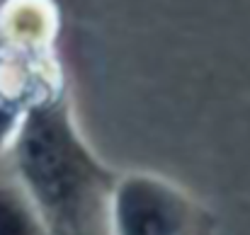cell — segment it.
<instances>
[{"mask_svg":"<svg viewBox=\"0 0 250 235\" xmlns=\"http://www.w3.org/2000/svg\"><path fill=\"white\" fill-rule=\"evenodd\" d=\"M109 235H216V221L180 187L134 172L114 182Z\"/></svg>","mask_w":250,"mask_h":235,"instance_id":"cell-2","label":"cell"},{"mask_svg":"<svg viewBox=\"0 0 250 235\" xmlns=\"http://www.w3.org/2000/svg\"><path fill=\"white\" fill-rule=\"evenodd\" d=\"M0 235H49L29 194L10 167H0Z\"/></svg>","mask_w":250,"mask_h":235,"instance_id":"cell-3","label":"cell"},{"mask_svg":"<svg viewBox=\"0 0 250 235\" xmlns=\"http://www.w3.org/2000/svg\"><path fill=\"white\" fill-rule=\"evenodd\" d=\"M10 170L49 235H109L117 177L81 143L63 107L49 102L27 114Z\"/></svg>","mask_w":250,"mask_h":235,"instance_id":"cell-1","label":"cell"}]
</instances>
